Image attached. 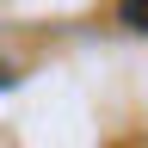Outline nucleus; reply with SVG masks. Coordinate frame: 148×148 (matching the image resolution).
<instances>
[{"instance_id":"f257e3e1","label":"nucleus","mask_w":148,"mask_h":148,"mask_svg":"<svg viewBox=\"0 0 148 148\" xmlns=\"http://www.w3.org/2000/svg\"><path fill=\"white\" fill-rule=\"evenodd\" d=\"M117 25L136 31V37H148V0H117Z\"/></svg>"},{"instance_id":"f03ea898","label":"nucleus","mask_w":148,"mask_h":148,"mask_svg":"<svg viewBox=\"0 0 148 148\" xmlns=\"http://www.w3.org/2000/svg\"><path fill=\"white\" fill-rule=\"evenodd\" d=\"M12 80H18V74H12V68H6V62H0V86H12Z\"/></svg>"}]
</instances>
